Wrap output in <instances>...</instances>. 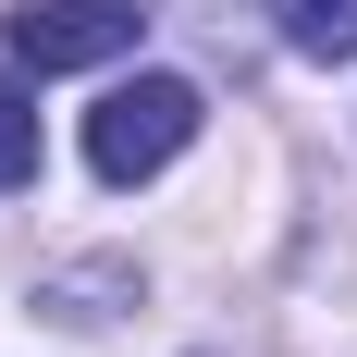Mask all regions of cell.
Masks as SVG:
<instances>
[{
  "label": "cell",
  "instance_id": "1",
  "mask_svg": "<svg viewBox=\"0 0 357 357\" xmlns=\"http://www.w3.org/2000/svg\"><path fill=\"white\" fill-rule=\"evenodd\" d=\"M197 123H210V99H197L185 74H136V86H111V99L86 111V173L99 185H148V173L185 160Z\"/></svg>",
  "mask_w": 357,
  "mask_h": 357
},
{
  "label": "cell",
  "instance_id": "2",
  "mask_svg": "<svg viewBox=\"0 0 357 357\" xmlns=\"http://www.w3.org/2000/svg\"><path fill=\"white\" fill-rule=\"evenodd\" d=\"M136 0H13L0 13V50L25 74H86V62H123L136 50Z\"/></svg>",
  "mask_w": 357,
  "mask_h": 357
},
{
  "label": "cell",
  "instance_id": "3",
  "mask_svg": "<svg viewBox=\"0 0 357 357\" xmlns=\"http://www.w3.org/2000/svg\"><path fill=\"white\" fill-rule=\"evenodd\" d=\"M271 25L308 62H357V0H271Z\"/></svg>",
  "mask_w": 357,
  "mask_h": 357
},
{
  "label": "cell",
  "instance_id": "4",
  "mask_svg": "<svg viewBox=\"0 0 357 357\" xmlns=\"http://www.w3.org/2000/svg\"><path fill=\"white\" fill-rule=\"evenodd\" d=\"M13 185H37V86H25V62L0 74V197Z\"/></svg>",
  "mask_w": 357,
  "mask_h": 357
}]
</instances>
